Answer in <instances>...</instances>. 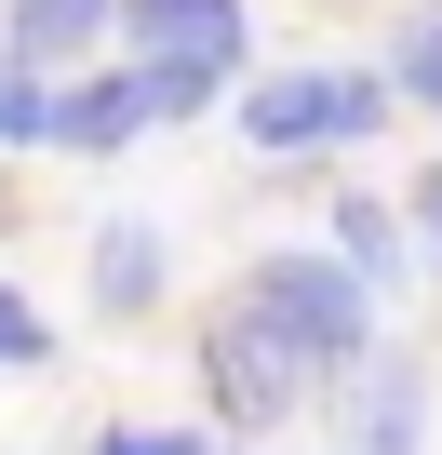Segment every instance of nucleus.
Masks as SVG:
<instances>
[{"mask_svg": "<svg viewBox=\"0 0 442 455\" xmlns=\"http://www.w3.org/2000/svg\"><path fill=\"white\" fill-rule=\"evenodd\" d=\"M108 28L134 41L148 121H201L214 94H229V81L255 68V28H242V0H121Z\"/></svg>", "mask_w": 442, "mask_h": 455, "instance_id": "nucleus-1", "label": "nucleus"}, {"mask_svg": "<svg viewBox=\"0 0 442 455\" xmlns=\"http://www.w3.org/2000/svg\"><path fill=\"white\" fill-rule=\"evenodd\" d=\"M389 121V81L375 68H282V81H255L242 94V134L282 161V148H349V134H375Z\"/></svg>", "mask_w": 442, "mask_h": 455, "instance_id": "nucleus-2", "label": "nucleus"}, {"mask_svg": "<svg viewBox=\"0 0 442 455\" xmlns=\"http://www.w3.org/2000/svg\"><path fill=\"white\" fill-rule=\"evenodd\" d=\"M242 308H269V322H282V335H295V348H309V362L335 375V362H362V322H375V282H349V255H269Z\"/></svg>", "mask_w": 442, "mask_h": 455, "instance_id": "nucleus-3", "label": "nucleus"}, {"mask_svg": "<svg viewBox=\"0 0 442 455\" xmlns=\"http://www.w3.org/2000/svg\"><path fill=\"white\" fill-rule=\"evenodd\" d=\"M309 375H322V362H309V348H295V335H282L269 308H229V322H201V388L229 402L242 428L295 415V402H309Z\"/></svg>", "mask_w": 442, "mask_h": 455, "instance_id": "nucleus-4", "label": "nucleus"}, {"mask_svg": "<svg viewBox=\"0 0 442 455\" xmlns=\"http://www.w3.org/2000/svg\"><path fill=\"white\" fill-rule=\"evenodd\" d=\"M134 134H148V81H134V68L68 81V94L41 108V148H81V161H108V148H134Z\"/></svg>", "mask_w": 442, "mask_h": 455, "instance_id": "nucleus-5", "label": "nucleus"}, {"mask_svg": "<svg viewBox=\"0 0 442 455\" xmlns=\"http://www.w3.org/2000/svg\"><path fill=\"white\" fill-rule=\"evenodd\" d=\"M108 14H121V0H14V14H0V54L54 81V68H81L108 41Z\"/></svg>", "mask_w": 442, "mask_h": 455, "instance_id": "nucleus-6", "label": "nucleus"}, {"mask_svg": "<svg viewBox=\"0 0 442 455\" xmlns=\"http://www.w3.org/2000/svg\"><path fill=\"white\" fill-rule=\"evenodd\" d=\"M161 268H174V242H161L148 214H108V228H94V308H121V322L161 308Z\"/></svg>", "mask_w": 442, "mask_h": 455, "instance_id": "nucleus-7", "label": "nucleus"}, {"mask_svg": "<svg viewBox=\"0 0 442 455\" xmlns=\"http://www.w3.org/2000/svg\"><path fill=\"white\" fill-rule=\"evenodd\" d=\"M415 428H429V402H415V375L389 362V375L362 388V455H415Z\"/></svg>", "mask_w": 442, "mask_h": 455, "instance_id": "nucleus-8", "label": "nucleus"}, {"mask_svg": "<svg viewBox=\"0 0 442 455\" xmlns=\"http://www.w3.org/2000/svg\"><path fill=\"white\" fill-rule=\"evenodd\" d=\"M335 255H349V282H389V268H402V228H389V201H335Z\"/></svg>", "mask_w": 442, "mask_h": 455, "instance_id": "nucleus-9", "label": "nucleus"}, {"mask_svg": "<svg viewBox=\"0 0 442 455\" xmlns=\"http://www.w3.org/2000/svg\"><path fill=\"white\" fill-rule=\"evenodd\" d=\"M389 81H402L415 108H442V0H429V14H402V28H389Z\"/></svg>", "mask_w": 442, "mask_h": 455, "instance_id": "nucleus-10", "label": "nucleus"}, {"mask_svg": "<svg viewBox=\"0 0 442 455\" xmlns=\"http://www.w3.org/2000/svg\"><path fill=\"white\" fill-rule=\"evenodd\" d=\"M41 108H54V81L0 54V148H41Z\"/></svg>", "mask_w": 442, "mask_h": 455, "instance_id": "nucleus-11", "label": "nucleus"}, {"mask_svg": "<svg viewBox=\"0 0 442 455\" xmlns=\"http://www.w3.org/2000/svg\"><path fill=\"white\" fill-rule=\"evenodd\" d=\"M28 362H54V322H41L14 282H0V375H28Z\"/></svg>", "mask_w": 442, "mask_h": 455, "instance_id": "nucleus-12", "label": "nucleus"}, {"mask_svg": "<svg viewBox=\"0 0 442 455\" xmlns=\"http://www.w3.org/2000/svg\"><path fill=\"white\" fill-rule=\"evenodd\" d=\"M94 455H214V442H201V428H108Z\"/></svg>", "mask_w": 442, "mask_h": 455, "instance_id": "nucleus-13", "label": "nucleus"}, {"mask_svg": "<svg viewBox=\"0 0 442 455\" xmlns=\"http://www.w3.org/2000/svg\"><path fill=\"white\" fill-rule=\"evenodd\" d=\"M415 228H429V255H442V174H429V201H415Z\"/></svg>", "mask_w": 442, "mask_h": 455, "instance_id": "nucleus-14", "label": "nucleus"}]
</instances>
